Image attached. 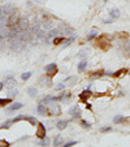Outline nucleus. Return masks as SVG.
<instances>
[{"instance_id":"obj_6","label":"nucleus","mask_w":130,"mask_h":147,"mask_svg":"<svg viewBox=\"0 0 130 147\" xmlns=\"http://www.w3.org/2000/svg\"><path fill=\"white\" fill-rule=\"evenodd\" d=\"M69 113L72 115L73 119H77V117H81V115H82V112H81V108L78 104H75V106H73L72 108L69 109Z\"/></svg>"},{"instance_id":"obj_16","label":"nucleus","mask_w":130,"mask_h":147,"mask_svg":"<svg viewBox=\"0 0 130 147\" xmlns=\"http://www.w3.org/2000/svg\"><path fill=\"white\" fill-rule=\"evenodd\" d=\"M86 68H87V61L82 60L81 63H78V72H85Z\"/></svg>"},{"instance_id":"obj_28","label":"nucleus","mask_w":130,"mask_h":147,"mask_svg":"<svg viewBox=\"0 0 130 147\" xmlns=\"http://www.w3.org/2000/svg\"><path fill=\"white\" fill-rule=\"evenodd\" d=\"M24 120H28L29 122H30L31 125H35L36 124V120L34 119V117H29V116H24Z\"/></svg>"},{"instance_id":"obj_24","label":"nucleus","mask_w":130,"mask_h":147,"mask_svg":"<svg viewBox=\"0 0 130 147\" xmlns=\"http://www.w3.org/2000/svg\"><path fill=\"white\" fill-rule=\"evenodd\" d=\"M31 74H33V73H31V72H26V73H22V74H21V78H22V81H28L29 78L31 77Z\"/></svg>"},{"instance_id":"obj_36","label":"nucleus","mask_w":130,"mask_h":147,"mask_svg":"<svg viewBox=\"0 0 130 147\" xmlns=\"http://www.w3.org/2000/svg\"><path fill=\"white\" fill-rule=\"evenodd\" d=\"M17 94H18V91H17V90H11V91H9V95H11V98L12 96H16Z\"/></svg>"},{"instance_id":"obj_37","label":"nucleus","mask_w":130,"mask_h":147,"mask_svg":"<svg viewBox=\"0 0 130 147\" xmlns=\"http://www.w3.org/2000/svg\"><path fill=\"white\" fill-rule=\"evenodd\" d=\"M0 146H11V143L3 139V141H0Z\"/></svg>"},{"instance_id":"obj_30","label":"nucleus","mask_w":130,"mask_h":147,"mask_svg":"<svg viewBox=\"0 0 130 147\" xmlns=\"http://www.w3.org/2000/svg\"><path fill=\"white\" fill-rule=\"evenodd\" d=\"M111 130H112V126H103V128H100L102 133H107V131H111Z\"/></svg>"},{"instance_id":"obj_40","label":"nucleus","mask_w":130,"mask_h":147,"mask_svg":"<svg viewBox=\"0 0 130 147\" xmlns=\"http://www.w3.org/2000/svg\"><path fill=\"white\" fill-rule=\"evenodd\" d=\"M3 87H4V83H1V82H0V90L3 89Z\"/></svg>"},{"instance_id":"obj_2","label":"nucleus","mask_w":130,"mask_h":147,"mask_svg":"<svg viewBox=\"0 0 130 147\" xmlns=\"http://www.w3.org/2000/svg\"><path fill=\"white\" fill-rule=\"evenodd\" d=\"M36 137H38L39 139H43L44 137H47V129H46V126L42 124V122L38 124V128H36Z\"/></svg>"},{"instance_id":"obj_25","label":"nucleus","mask_w":130,"mask_h":147,"mask_svg":"<svg viewBox=\"0 0 130 147\" xmlns=\"http://www.w3.org/2000/svg\"><path fill=\"white\" fill-rule=\"evenodd\" d=\"M63 42H65V39L63 38V36H56L55 39H53V45H61V43H63Z\"/></svg>"},{"instance_id":"obj_22","label":"nucleus","mask_w":130,"mask_h":147,"mask_svg":"<svg viewBox=\"0 0 130 147\" xmlns=\"http://www.w3.org/2000/svg\"><path fill=\"white\" fill-rule=\"evenodd\" d=\"M126 72H127L126 69H120V70H117V72H115L113 76H115V77H122V76H124Z\"/></svg>"},{"instance_id":"obj_41","label":"nucleus","mask_w":130,"mask_h":147,"mask_svg":"<svg viewBox=\"0 0 130 147\" xmlns=\"http://www.w3.org/2000/svg\"><path fill=\"white\" fill-rule=\"evenodd\" d=\"M129 52H130V45H129Z\"/></svg>"},{"instance_id":"obj_29","label":"nucleus","mask_w":130,"mask_h":147,"mask_svg":"<svg viewBox=\"0 0 130 147\" xmlns=\"http://www.w3.org/2000/svg\"><path fill=\"white\" fill-rule=\"evenodd\" d=\"M89 55V51L87 50H82V51H79V52H78V57H86V56Z\"/></svg>"},{"instance_id":"obj_27","label":"nucleus","mask_w":130,"mask_h":147,"mask_svg":"<svg viewBox=\"0 0 130 147\" xmlns=\"http://www.w3.org/2000/svg\"><path fill=\"white\" fill-rule=\"evenodd\" d=\"M12 99L11 98H7V99H0V107L5 106V104H8V103H11Z\"/></svg>"},{"instance_id":"obj_15","label":"nucleus","mask_w":130,"mask_h":147,"mask_svg":"<svg viewBox=\"0 0 130 147\" xmlns=\"http://www.w3.org/2000/svg\"><path fill=\"white\" fill-rule=\"evenodd\" d=\"M98 34H99V31H98L96 29H92V30H90L89 34H87V39H89V40H92V39H94Z\"/></svg>"},{"instance_id":"obj_31","label":"nucleus","mask_w":130,"mask_h":147,"mask_svg":"<svg viewBox=\"0 0 130 147\" xmlns=\"http://www.w3.org/2000/svg\"><path fill=\"white\" fill-rule=\"evenodd\" d=\"M74 39H75V36H74V35H73L72 38L67 39V40H65V45H64V46H69V45H72L73 42H74Z\"/></svg>"},{"instance_id":"obj_4","label":"nucleus","mask_w":130,"mask_h":147,"mask_svg":"<svg viewBox=\"0 0 130 147\" xmlns=\"http://www.w3.org/2000/svg\"><path fill=\"white\" fill-rule=\"evenodd\" d=\"M60 113H61V109H60L59 104L52 103V104L48 107V115H50V116H59Z\"/></svg>"},{"instance_id":"obj_12","label":"nucleus","mask_w":130,"mask_h":147,"mask_svg":"<svg viewBox=\"0 0 130 147\" xmlns=\"http://www.w3.org/2000/svg\"><path fill=\"white\" fill-rule=\"evenodd\" d=\"M17 25H18L20 29H21V31L26 30V29H28V20H26V18H20V21H18V24H17Z\"/></svg>"},{"instance_id":"obj_5","label":"nucleus","mask_w":130,"mask_h":147,"mask_svg":"<svg viewBox=\"0 0 130 147\" xmlns=\"http://www.w3.org/2000/svg\"><path fill=\"white\" fill-rule=\"evenodd\" d=\"M18 21H20V14L17 13V12H13V13L9 16V18H8V26L9 28H13L14 25L18 24Z\"/></svg>"},{"instance_id":"obj_33","label":"nucleus","mask_w":130,"mask_h":147,"mask_svg":"<svg viewBox=\"0 0 130 147\" xmlns=\"http://www.w3.org/2000/svg\"><path fill=\"white\" fill-rule=\"evenodd\" d=\"M64 87H65V83H57V85H56L55 86V89L56 90H64Z\"/></svg>"},{"instance_id":"obj_14","label":"nucleus","mask_w":130,"mask_h":147,"mask_svg":"<svg viewBox=\"0 0 130 147\" xmlns=\"http://www.w3.org/2000/svg\"><path fill=\"white\" fill-rule=\"evenodd\" d=\"M22 107H24L22 103L16 102V103H13L12 106H9V107H8V111H17V109H21Z\"/></svg>"},{"instance_id":"obj_10","label":"nucleus","mask_w":130,"mask_h":147,"mask_svg":"<svg viewBox=\"0 0 130 147\" xmlns=\"http://www.w3.org/2000/svg\"><path fill=\"white\" fill-rule=\"evenodd\" d=\"M36 112H38L39 115H42V116H47L48 115V108L44 106V103H40V104L36 107Z\"/></svg>"},{"instance_id":"obj_11","label":"nucleus","mask_w":130,"mask_h":147,"mask_svg":"<svg viewBox=\"0 0 130 147\" xmlns=\"http://www.w3.org/2000/svg\"><path fill=\"white\" fill-rule=\"evenodd\" d=\"M3 16L5 14V16H11L12 13L14 12V8H13V5H11V4H7L5 7H3Z\"/></svg>"},{"instance_id":"obj_8","label":"nucleus","mask_w":130,"mask_h":147,"mask_svg":"<svg viewBox=\"0 0 130 147\" xmlns=\"http://www.w3.org/2000/svg\"><path fill=\"white\" fill-rule=\"evenodd\" d=\"M91 94H92V92L90 91V89L85 90V91H82V92L79 94V100H81L82 103H87V99L91 96Z\"/></svg>"},{"instance_id":"obj_38","label":"nucleus","mask_w":130,"mask_h":147,"mask_svg":"<svg viewBox=\"0 0 130 147\" xmlns=\"http://www.w3.org/2000/svg\"><path fill=\"white\" fill-rule=\"evenodd\" d=\"M103 22H104V24H112V22H113V21H112V20H104Z\"/></svg>"},{"instance_id":"obj_7","label":"nucleus","mask_w":130,"mask_h":147,"mask_svg":"<svg viewBox=\"0 0 130 147\" xmlns=\"http://www.w3.org/2000/svg\"><path fill=\"white\" fill-rule=\"evenodd\" d=\"M39 83H40V86H51V83H52V81H51V76H48L47 77V74L46 76H43V77H40L39 78Z\"/></svg>"},{"instance_id":"obj_18","label":"nucleus","mask_w":130,"mask_h":147,"mask_svg":"<svg viewBox=\"0 0 130 147\" xmlns=\"http://www.w3.org/2000/svg\"><path fill=\"white\" fill-rule=\"evenodd\" d=\"M28 94L30 95L31 98H35L36 95H38V90H36L35 87H29V89H28Z\"/></svg>"},{"instance_id":"obj_23","label":"nucleus","mask_w":130,"mask_h":147,"mask_svg":"<svg viewBox=\"0 0 130 147\" xmlns=\"http://www.w3.org/2000/svg\"><path fill=\"white\" fill-rule=\"evenodd\" d=\"M39 144H40V146H48V144H50V138H48V137H44V138L39 142Z\"/></svg>"},{"instance_id":"obj_9","label":"nucleus","mask_w":130,"mask_h":147,"mask_svg":"<svg viewBox=\"0 0 130 147\" xmlns=\"http://www.w3.org/2000/svg\"><path fill=\"white\" fill-rule=\"evenodd\" d=\"M17 83V81H16V78L14 77H12V76H8V77H5V81H4V85H5L7 87H13L14 85Z\"/></svg>"},{"instance_id":"obj_32","label":"nucleus","mask_w":130,"mask_h":147,"mask_svg":"<svg viewBox=\"0 0 130 147\" xmlns=\"http://www.w3.org/2000/svg\"><path fill=\"white\" fill-rule=\"evenodd\" d=\"M81 125H82L85 129H87V128H90V126H91V124H90V122H87V121H85V120H82V121H81Z\"/></svg>"},{"instance_id":"obj_35","label":"nucleus","mask_w":130,"mask_h":147,"mask_svg":"<svg viewBox=\"0 0 130 147\" xmlns=\"http://www.w3.org/2000/svg\"><path fill=\"white\" fill-rule=\"evenodd\" d=\"M77 142L75 141H69V142H67V143L64 144V147H70V146H73V144H75Z\"/></svg>"},{"instance_id":"obj_13","label":"nucleus","mask_w":130,"mask_h":147,"mask_svg":"<svg viewBox=\"0 0 130 147\" xmlns=\"http://www.w3.org/2000/svg\"><path fill=\"white\" fill-rule=\"evenodd\" d=\"M68 124L69 122L67 121V120H61V121H57V124H56V126H57L59 130H64V129H67Z\"/></svg>"},{"instance_id":"obj_21","label":"nucleus","mask_w":130,"mask_h":147,"mask_svg":"<svg viewBox=\"0 0 130 147\" xmlns=\"http://www.w3.org/2000/svg\"><path fill=\"white\" fill-rule=\"evenodd\" d=\"M75 81H77V77H74V76H73V77H67V78H65L64 83H68V85H73Z\"/></svg>"},{"instance_id":"obj_17","label":"nucleus","mask_w":130,"mask_h":147,"mask_svg":"<svg viewBox=\"0 0 130 147\" xmlns=\"http://www.w3.org/2000/svg\"><path fill=\"white\" fill-rule=\"evenodd\" d=\"M109 16H111L112 18H119L120 17V9L115 8V9H112V11H109Z\"/></svg>"},{"instance_id":"obj_39","label":"nucleus","mask_w":130,"mask_h":147,"mask_svg":"<svg viewBox=\"0 0 130 147\" xmlns=\"http://www.w3.org/2000/svg\"><path fill=\"white\" fill-rule=\"evenodd\" d=\"M105 76H113V72H104Z\"/></svg>"},{"instance_id":"obj_19","label":"nucleus","mask_w":130,"mask_h":147,"mask_svg":"<svg viewBox=\"0 0 130 147\" xmlns=\"http://www.w3.org/2000/svg\"><path fill=\"white\" fill-rule=\"evenodd\" d=\"M60 144H63V137L59 134V136H56L55 139H53V146H60Z\"/></svg>"},{"instance_id":"obj_20","label":"nucleus","mask_w":130,"mask_h":147,"mask_svg":"<svg viewBox=\"0 0 130 147\" xmlns=\"http://www.w3.org/2000/svg\"><path fill=\"white\" fill-rule=\"evenodd\" d=\"M124 116H122V115H117V116H115L113 117V122L115 124H122V122H124Z\"/></svg>"},{"instance_id":"obj_3","label":"nucleus","mask_w":130,"mask_h":147,"mask_svg":"<svg viewBox=\"0 0 130 147\" xmlns=\"http://www.w3.org/2000/svg\"><path fill=\"white\" fill-rule=\"evenodd\" d=\"M44 72L47 73V76H55L56 73H57V65L55 64V63H51V64L46 65L44 67Z\"/></svg>"},{"instance_id":"obj_34","label":"nucleus","mask_w":130,"mask_h":147,"mask_svg":"<svg viewBox=\"0 0 130 147\" xmlns=\"http://www.w3.org/2000/svg\"><path fill=\"white\" fill-rule=\"evenodd\" d=\"M12 122H13V121H12V120H8V121H7V122H4V124L1 125L0 128H1V129H3V128H9V125H11Z\"/></svg>"},{"instance_id":"obj_26","label":"nucleus","mask_w":130,"mask_h":147,"mask_svg":"<svg viewBox=\"0 0 130 147\" xmlns=\"http://www.w3.org/2000/svg\"><path fill=\"white\" fill-rule=\"evenodd\" d=\"M102 76H104V72H95L94 74H90V78H100Z\"/></svg>"},{"instance_id":"obj_1","label":"nucleus","mask_w":130,"mask_h":147,"mask_svg":"<svg viewBox=\"0 0 130 147\" xmlns=\"http://www.w3.org/2000/svg\"><path fill=\"white\" fill-rule=\"evenodd\" d=\"M98 46L102 48L103 51H107L108 47H109V40L107 39V35H102L98 39Z\"/></svg>"}]
</instances>
